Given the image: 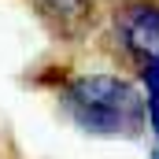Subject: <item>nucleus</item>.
Wrapping results in <instances>:
<instances>
[{
	"instance_id": "nucleus-1",
	"label": "nucleus",
	"mask_w": 159,
	"mask_h": 159,
	"mask_svg": "<svg viewBox=\"0 0 159 159\" xmlns=\"http://www.w3.org/2000/svg\"><path fill=\"white\" fill-rule=\"evenodd\" d=\"M56 104L63 119L89 137H141L148 129V96L126 70H59Z\"/></svg>"
},
{
	"instance_id": "nucleus-2",
	"label": "nucleus",
	"mask_w": 159,
	"mask_h": 159,
	"mask_svg": "<svg viewBox=\"0 0 159 159\" xmlns=\"http://www.w3.org/2000/svg\"><path fill=\"white\" fill-rule=\"evenodd\" d=\"M104 41L148 104H159V0H115L104 15Z\"/></svg>"
},
{
	"instance_id": "nucleus-3",
	"label": "nucleus",
	"mask_w": 159,
	"mask_h": 159,
	"mask_svg": "<svg viewBox=\"0 0 159 159\" xmlns=\"http://www.w3.org/2000/svg\"><path fill=\"white\" fill-rule=\"evenodd\" d=\"M37 22L59 41V44H81L93 37L104 11L100 0H30Z\"/></svg>"
},
{
	"instance_id": "nucleus-4",
	"label": "nucleus",
	"mask_w": 159,
	"mask_h": 159,
	"mask_svg": "<svg viewBox=\"0 0 159 159\" xmlns=\"http://www.w3.org/2000/svg\"><path fill=\"white\" fill-rule=\"evenodd\" d=\"M148 133H152V159H159V104H148Z\"/></svg>"
}]
</instances>
